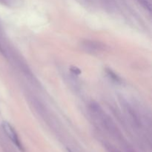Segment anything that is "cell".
Returning <instances> with one entry per match:
<instances>
[{"mask_svg":"<svg viewBox=\"0 0 152 152\" xmlns=\"http://www.w3.org/2000/svg\"><path fill=\"white\" fill-rule=\"evenodd\" d=\"M71 71H72L74 74H75L76 75H78V74H80V73H81L80 70L78 69L77 68H76V67H73V68H71Z\"/></svg>","mask_w":152,"mask_h":152,"instance_id":"cell-4","label":"cell"},{"mask_svg":"<svg viewBox=\"0 0 152 152\" xmlns=\"http://www.w3.org/2000/svg\"><path fill=\"white\" fill-rule=\"evenodd\" d=\"M82 47L86 51L95 53V52L101 51V50H103L104 45H102L101 42H99L87 40V41L83 42V43H82Z\"/></svg>","mask_w":152,"mask_h":152,"instance_id":"cell-2","label":"cell"},{"mask_svg":"<svg viewBox=\"0 0 152 152\" xmlns=\"http://www.w3.org/2000/svg\"><path fill=\"white\" fill-rule=\"evenodd\" d=\"M1 126H2V129L3 130H4V133H5L6 134H7V136L11 140L12 142L17 146V148H19L20 151H25L23 145H22V142H21L20 140H19V136H18L17 133H16V132L15 131L14 128H13L11 125L9 124L7 122H3L2 124H1Z\"/></svg>","mask_w":152,"mask_h":152,"instance_id":"cell-1","label":"cell"},{"mask_svg":"<svg viewBox=\"0 0 152 152\" xmlns=\"http://www.w3.org/2000/svg\"><path fill=\"white\" fill-rule=\"evenodd\" d=\"M108 75H110V77H111V78L114 79V80H116V81H119V80H120V79L118 77V76L116 75V74H114V73H113L112 71H108Z\"/></svg>","mask_w":152,"mask_h":152,"instance_id":"cell-3","label":"cell"}]
</instances>
